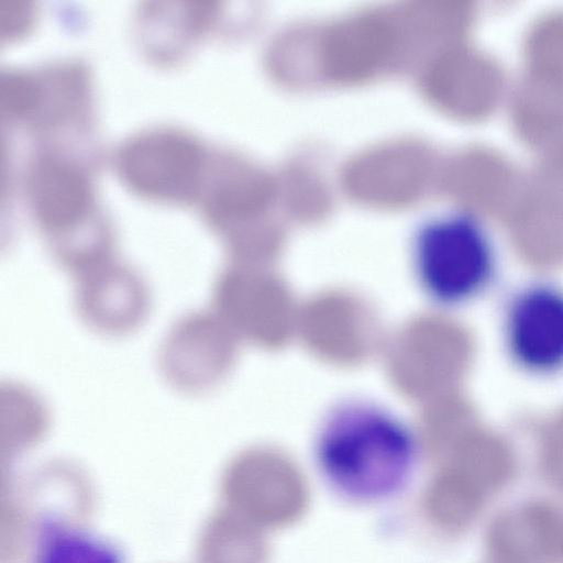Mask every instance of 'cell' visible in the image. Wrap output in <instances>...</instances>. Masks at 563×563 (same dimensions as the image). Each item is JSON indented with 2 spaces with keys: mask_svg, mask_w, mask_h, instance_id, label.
Masks as SVG:
<instances>
[{
  "mask_svg": "<svg viewBox=\"0 0 563 563\" xmlns=\"http://www.w3.org/2000/svg\"><path fill=\"white\" fill-rule=\"evenodd\" d=\"M420 460L421 444L408 420L366 397L332 404L312 437L318 475L330 492L353 505L398 497L412 483Z\"/></svg>",
  "mask_w": 563,
  "mask_h": 563,
  "instance_id": "cell-1",
  "label": "cell"
},
{
  "mask_svg": "<svg viewBox=\"0 0 563 563\" xmlns=\"http://www.w3.org/2000/svg\"><path fill=\"white\" fill-rule=\"evenodd\" d=\"M490 238L473 214L444 211L418 224L409 243L411 275L431 302L453 307L476 296L493 271Z\"/></svg>",
  "mask_w": 563,
  "mask_h": 563,
  "instance_id": "cell-2",
  "label": "cell"
},
{
  "mask_svg": "<svg viewBox=\"0 0 563 563\" xmlns=\"http://www.w3.org/2000/svg\"><path fill=\"white\" fill-rule=\"evenodd\" d=\"M510 353L519 365L536 373L563 366V292L534 287L514 302L507 320Z\"/></svg>",
  "mask_w": 563,
  "mask_h": 563,
  "instance_id": "cell-3",
  "label": "cell"
},
{
  "mask_svg": "<svg viewBox=\"0 0 563 563\" xmlns=\"http://www.w3.org/2000/svg\"><path fill=\"white\" fill-rule=\"evenodd\" d=\"M125 177L140 190L164 197L189 195L199 169V153L190 140L175 133H153L135 140L122 155Z\"/></svg>",
  "mask_w": 563,
  "mask_h": 563,
  "instance_id": "cell-4",
  "label": "cell"
},
{
  "mask_svg": "<svg viewBox=\"0 0 563 563\" xmlns=\"http://www.w3.org/2000/svg\"><path fill=\"white\" fill-rule=\"evenodd\" d=\"M79 291V309L96 329L117 333L132 329L145 310L146 295L142 282L121 267L98 266L85 274Z\"/></svg>",
  "mask_w": 563,
  "mask_h": 563,
  "instance_id": "cell-5",
  "label": "cell"
},
{
  "mask_svg": "<svg viewBox=\"0 0 563 563\" xmlns=\"http://www.w3.org/2000/svg\"><path fill=\"white\" fill-rule=\"evenodd\" d=\"M31 196L40 221L49 229L74 224L85 212L88 200L84 178L70 166L44 161L31 178Z\"/></svg>",
  "mask_w": 563,
  "mask_h": 563,
  "instance_id": "cell-6",
  "label": "cell"
},
{
  "mask_svg": "<svg viewBox=\"0 0 563 563\" xmlns=\"http://www.w3.org/2000/svg\"><path fill=\"white\" fill-rule=\"evenodd\" d=\"M210 320L206 316L184 319L172 331L164 346V367L168 377L187 390H203L213 379L210 351L213 344Z\"/></svg>",
  "mask_w": 563,
  "mask_h": 563,
  "instance_id": "cell-7",
  "label": "cell"
},
{
  "mask_svg": "<svg viewBox=\"0 0 563 563\" xmlns=\"http://www.w3.org/2000/svg\"><path fill=\"white\" fill-rule=\"evenodd\" d=\"M34 87L27 78L10 75L1 84V103L10 112H20L33 101Z\"/></svg>",
  "mask_w": 563,
  "mask_h": 563,
  "instance_id": "cell-8",
  "label": "cell"
}]
</instances>
